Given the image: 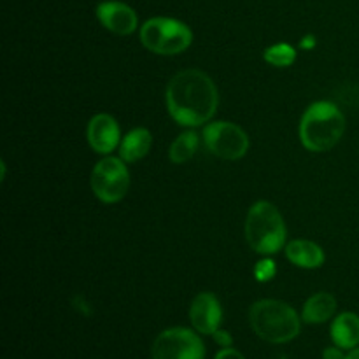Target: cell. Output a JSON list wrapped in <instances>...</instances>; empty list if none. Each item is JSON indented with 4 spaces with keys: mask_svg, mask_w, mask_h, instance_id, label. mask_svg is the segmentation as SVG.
I'll use <instances>...</instances> for the list:
<instances>
[{
    "mask_svg": "<svg viewBox=\"0 0 359 359\" xmlns=\"http://www.w3.org/2000/svg\"><path fill=\"white\" fill-rule=\"evenodd\" d=\"M196 149H198V135L195 132H184L181 135H177V139L172 142L168 156H170L172 163L179 165L191 160Z\"/></svg>",
    "mask_w": 359,
    "mask_h": 359,
    "instance_id": "cell-16",
    "label": "cell"
},
{
    "mask_svg": "<svg viewBox=\"0 0 359 359\" xmlns=\"http://www.w3.org/2000/svg\"><path fill=\"white\" fill-rule=\"evenodd\" d=\"M189 319L193 328L202 335H214L223 321V309L214 293H200L189 309Z\"/></svg>",
    "mask_w": 359,
    "mask_h": 359,
    "instance_id": "cell-9",
    "label": "cell"
},
{
    "mask_svg": "<svg viewBox=\"0 0 359 359\" xmlns=\"http://www.w3.org/2000/svg\"><path fill=\"white\" fill-rule=\"evenodd\" d=\"M97 18L109 32L116 35L133 34L139 25L135 11L118 0H107V2L98 4Z\"/></svg>",
    "mask_w": 359,
    "mask_h": 359,
    "instance_id": "cell-10",
    "label": "cell"
},
{
    "mask_svg": "<svg viewBox=\"0 0 359 359\" xmlns=\"http://www.w3.org/2000/svg\"><path fill=\"white\" fill-rule=\"evenodd\" d=\"M130 188V172L121 158L107 156L95 165L91 172V189L104 203L123 200Z\"/></svg>",
    "mask_w": 359,
    "mask_h": 359,
    "instance_id": "cell-6",
    "label": "cell"
},
{
    "mask_svg": "<svg viewBox=\"0 0 359 359\" xmlns=\"http://www.w3.org/2000/svg\"><path fill=\"white\" fill-rule=\"evenodd\" d=\"M214 359H245V358L244 354L238 353V351L233 349V347H226V349H221Z\"/></svg>",
    "mask_w": 359,
    "mask_h": 359,
    "instance_id": "cell-20",
    "label": "cell"
},
{
    "mask_svg": "<svg viewBox=\"0 0 359 359\" xmlns=\"http://www.w3.org/2000/svg\"><path fill=\"white\" fill-rule=\"evenodd\" d=\"M203 140L210 153L223 160H241L249 149V137L238 125L230 121H214L203 128Z\"/></svg>",
    "mask_w": 359,
    "mask_h": 359,
    "instance_id": "cell-8",
    "label": "cell"
},
{
    "mask_svg": "<svg viewBox=\"0 0 359 359\" xmlns=\"http://www.w3.org/2000/svg\"><path fill=\"white\" fill-rule=\"evenodd\" d=\"M337 312V298L330 293H316L305 302L302 319L307 325H321L332 319Z\"/></svg>",
    "mask_w": 359,
    "mask_h": 359,
    "instance_id": "cell-15",
    "label": "cell"
},
{
    "mask_svg": "<svg viewBox=\"0 0 359 359\" xmlns=\"http://www.w3.org/2000/svg\"><path fill=\"white\" fill-rule=\"evenodd\" d=\"M344 132L346 118L333 102H316L302 116L300 140L312 153H325L335 147Z\"/></svg>",
    "mask_w": 359,
    "mask_h": 359,
    "instance_id": "cell-2",
    "label": "cell"
},
{
    "mask_svg": "<svg viewBox=\"0 0 359 359\" xmlns=\"http://www.w3.org/2000/svg\"><path fill=\"white\" fill-rule=\"evenodd\" d=\"M263 58L273 67H290L297 60V51H294L293 46L280 42V44H273L266 48L265 53H263Z\"/></svg>",
    "mask_w": 359,
    "mask_h": 359,
    "instance_id": "cell-17",
    "label": "cell"
},
{
    "mask_svg": "<svg viewBox=\"0 0 359 359\" xmlns=\"http://www.w3.org/2000/svg\"><path fill=\"white\" fill-rule=\"evenodd\" d=\"M170 118L181 126H200L216 114L217 88L205 72L196 69L175 74L165 93Z\"/></svg>",
    "mask_w": 359,
    "mask_h": 359,
    "instance_id": "cell-1",
    "label": "cell"
},
{
    "mask_svg": "<svg viewBox=\"0 0 359 359\" xmlns=\"http://www.w3.org/2000/svg\"><path fill=\"white\" fill-rule=\"evenodd\" d=\"M245 237L258 255H276L286 244V224L273 203L259 200L249 209L245 219Z\"/></svg>",
    "mask_w": 359,
    "mask_h": 359,
    "instance_id": "cell-4",
    "label": "cell"
},
{
    "mask_svg": "<svg viewBox=\"0 0 359 359\" xmlns=\"http://www.w3.org/2000/svg\"><path fill=\"white\" fill-rule=\"evenodd\" d=\"M344 349H340V347L333 346V347H326L325 351H323V359H346V354L342 353Z\"/></svg>",
    "mask_w": 359,
    "mask_h": 359,
    "instance_id": "cell-21",
    "label": "cell"
},
{
    "mask_svg": "<svg viewBox=\"0 0 359 359\" xmlns=\"http://www.w3.org/2000/svg\"><path fill=\"white\" fill-rule=\"evenodd\" d=\"M286 256L293 265L300 269H319L325 263V251L312 241H293L287 244Z\"/></svg>",
    "mask_w": 359,
    "mask_h": 359,
    "instance_id": "cell-13",
    "label": "cell"
},
{
    "mask_svg": "<svg viewBox=\"0 0 359 359\" xmlns=\"http://www.w3.org/2000/svg\"><path fill=\"white\" fill-rule=\"evenodd\" d=\"M140 42L156 55H179L193 42V32L174 18H151L140 28Z\"/></svg>",
    "mask_w": 359,
    "mask_h": 359,
    "instance_id": "cell-5",
    "label": "cell"
},
{
    "mask_svg": "<svg viewBox=\"0 0 359 359\" xmlns=\"http://www.w3.org/2000/svg\"><path fill=\"white\" fill-rule=\"evenodd\" d=\"M153 359H205V346L193 330L168 328L156 337Z\"/></svg>",
    "mask_w": 359,
    "mask_h": 359,
    "instance_id": "cell-7",
    "label": "cell"
},
{
    "mask_svg": "<svg viewBox=\"0 0 359 359\" xmlns=\"http://www.w3.org/2000/svg\"><path fill=\"white\" fill-rule=\"evenodd\" d=\"M276 272H277V266L272 259H262V262H258V265H256L255 269V276L259 283L272 280L273 277H276Z\"/></svg>",
    "mask_w": 359,
    "mask_h": 359,
    "instance_id": "cell-18",
    "label": "cell"
},
{
    "mask_svg": "<svg viewBox=\"0 0 359 359\" xmlns=\"http://www.w3.org/2000/svg\"><path fill=\"white\" fill-rule=\"evenodd\" d=\"M151 146H153V135L149 130L133 128L132 132L123 137L121 144H119V156L126 163H135L149 153Z\"/></svg>",
    "mask_w": 359,
    "mask_h": 359,
    "instance_id": "cell-14",
    "label": "cell"
},
{
    "mask_svg": "<svg viewBox=\"0 0 359 359\" xmlns=\"http://www.w3.org/2000/svg\"><path fill=\"white\" fill-rule=\"evenodd\" d=\"M249 323L256 335L270 344L291 342L302 328L297 311L280 300L256 302L249 311Z\"/></svg>",
    "mask_w": 359,
    "mask_h": 359,
    "instance_id": "cell-3",
    "label": "cell"
},
{
    "mask_svg": "<svg viewBox=\"0 0 359 359\" xmlns=\"http://www.w3.org/2000/svg\"><path fill=\"white\" fill-rule=\"evenodd\" d=\"M333 344L344 351L359 346V316L354 312H342L337 316L330 328Z\"/></svg>",
    "mask_w": 359,
    "mask_h": 359,
    "instance_id": "cell-12",
    "label": "cell"
},
{
    "mask_svg": "<svg viewBox=\"0 0 359 359\" xmlns=\"http://www.w3.org/2000/svg\"><path fill=\"white\" fill-rule=\"evenodd\" d=\"M300 46L304 49H311V48H314L316 46V39L312 37V35H307V37H304V41L300 42Z\"/></svg>",
    "mask_w": 359,
    "mask_h": 359,
    "instance_id": "cell-22",
    "label": "cell"
},
{
    "mask_svg": "<svg viewBox=\"0 0 359 359\" xmlns=\"http://www.w3.org/2000/svg\"><path fill=\"white\" fill-rule=\"evenodd\" d=\"M88 142H90L91 149L98 154H109L118 147L119 137V125L111 114H97L90 119L88 123Z\"/></svg>",
    "mask_w": 359,
    "mask_h": 359,
    "instance_id": "cell-11",
    "label": "cell"
},
{
    "mask_svg": "<svg viewBox=\"0 0 359 359\" xmlns=\"http://www.w3.org/2000/svg\"><path fill=\"white\" fill-rule=\"evenodd\" d=\"M214 340H216L217 346H221L223 349H226V347H231L233 346V337L230 335V333L226 332V330H217V332H214Z\"/></svg>",
    "mask_w": 359,
    "mask_h": 359,
    "instance_id": "cell-19",
    "label": "cell"
},
{
    "mask_svg": "<svg viewBox=\"0 0 359 359\" xmlns=\"http://www.w3.org/2000/svg\"><path fill=\"white\" fill-rule=\"evenodd\" d=\"M346 359H359V347L349 351V354H346Z\"/></svg>",
    "mask_w": 359,
    "mask_h": 359,
    "instance_id": "cell-23",
    "label": "cell"
}]
</instances>
